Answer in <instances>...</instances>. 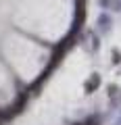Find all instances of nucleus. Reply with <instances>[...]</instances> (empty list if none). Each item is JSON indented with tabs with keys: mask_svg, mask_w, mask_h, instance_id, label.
<instances>
[{
	"mask_svg": "<svg viewBox=\"0 0 121 125\" xmlns=\"http://www.w3.org/2000/svg\"><path fill=\"white\" fill-rule=\"evenodd\" d=\"M100 83H102V79H100V75H98V73L90 75L88 79H86V83H84V90H86V94H92L94 90H98V88H100Z\"/></svg>",
	"mask_w": 121,
	"mask_h": 125,
	"instance_id": "f257e3e1",
	"label": "nucleus"
},
{
	"mask_svg": "<svg viewBox=\"0 0 121 125\" xmlns=\"http://www.w3.org/2000/svg\"><path fill=\"white\" fill-rule=\"evenodd\" d=\"M75 9H86V0H75Z\"/></svg>",
	"mask_w": 121,
	"mask_h": 125,
	"instance_id": "f03ea898",
	"label": "nucleus"
}]
</instances>
